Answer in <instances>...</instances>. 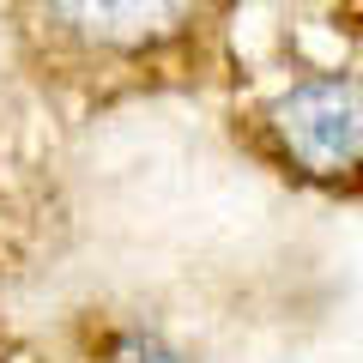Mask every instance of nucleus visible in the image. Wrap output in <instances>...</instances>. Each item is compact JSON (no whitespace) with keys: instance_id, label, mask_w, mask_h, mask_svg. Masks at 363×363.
Returning <instances> with one entry per match:
<instances>
[{"instance_id":"nucleus-1","label":"nucleus","mask_w":363,"mask_h":363,"mask_svg":"<svg viewBox=\"0 0 363 363\" xmlns=\"http://www.w3.org/2000/svg\"><path fill=\"white\" fill-rule=\"evenodd\" d=\"M279 140L297 164L321 169H351L363 157V85L357 79H303L279 104Z\"/></svg>"}]
</instances>
